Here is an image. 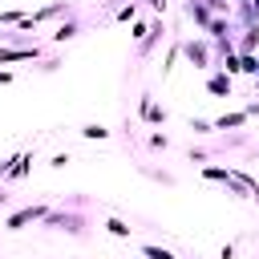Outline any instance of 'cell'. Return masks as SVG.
I'll return each mask as SVG.
<instances>
[{"label": "cell", "mask_w": 259, "mask_h": 259, "mask_svg": "<svg viewBox=\"0 0 259 259\" xmlns=\"http://www.w3.org/2000/svg\"><path fill=\"white\" fill-rule=\"evenodd\" d=\"M178 49H182V57L194 65V69H214V53H210V40L206 36H186V40H178Z\"/></svg>", "instance_id": "obj_1"}, {"label": "cell", "mask_w": 259, "mask_h": 259, "mask_svg": "<svg viewBox=\"0 0 259 259\" xmlns=\"http://www.w3.org/2000/svg\"><path fill=\"white\" fill-rule=\"evenodd\" d=\"M49 210H53L49 202H28V206H20V210H12V214L4 219V231H24L28 223H40Z\"/></svg>", "instance_id": "obj_2"}, {"label": "cell", "mask_w": 259, "mask_h": 259, "mask_svg": "<svg viewBox=\"0 0 259 259\" xmlns=\"http://www.w3.org/2000/svg\"><path fill=\"white\" fill-rule=\"evenodd\" d=\"M40 223L53 227V231H65V235H85V219H81V214H69L65 206H61V210H49Z\"/></svg>", "instance_id": "obj_3"}, {"label": "cell", "mask_w": 259, "mask_h": 259, "mask_svg": "<svg viewBox=\"0 0 259 259\" xmlns=\"http://www.w3.org/2000/svg\"><path fill=\"white\" fill-rule=\"evenodd\" d=\"M28 170H32V150H20L8 162H0V178L4 182H20V178H28Z\"/></svg>", "instance_id": "obj_4"}, {"label": "cell", "mask_w": 259, "mask_h": 259, "mask_svg": "<svg viewBox=\"0 0 259 259\" xmlns=\"http://www.w3.org/2000/svg\"><path fill=\"white\" fill-rule=\"evenodd\" d=\"M40 57V45H12L4 49L0 45V65H16V61H36Z\"/></svg>", "instance_id": "obj_5"}, {"label": "cell", "mask_w": 259, "mask_h": 259, "mask_svg": "<svg viewBox=\"0 0 259 259\" xmlns=\"http://www.w3.org/2000/svg\"><path fill=\"white\" fill-rule=\"evenodd\" d=\"M85 32V20H77V16H65L57 28H53V45H65V40H77Z\"/></svg>", "instance_id": "obj_6"}, {"label": "cell", "mask_w": 259, "mask_h": 259, "mask_svg": "<svg viewBox=\"0 0 259 259\" xmlns=\"http://www.w3.org/2000/svg\"><path fill=\"white\" fill-rule=\"evenodd\" d=\"M162 36H166V24H162V16H158V20H150V36H146V40L138 45V57L146 61V57H150V53H154V49L162 45Z\"/></svg>", "instance_id": "obj_7"}, {"label": "cell", "mask_w": 259, "mask_h": 259, "mask_svg": "<svg viewBox=\"0 0 259 259\" xmlns=\"http://www.w3.org/2000/svg\"><path fill=\"white\" fill-rule=\"evenodd\" d=\"M182 12H186V20H194V24H198V32H202V28L210 24V16H214V12L206 8V0H186V4H182Z\"/></svg>", "instance_id": "obj_8"}, {"label": "cell", "mask_w": 259, "mask_h": 259, "mask_svg": "<svg viewBox=\"0 0 259 259\" xmlns=\"http://www.w3.org/2000/svg\"><path fill=\"white\" fill-rule=\"evenodd\" d=\"M235 53H243V57L259 53V24H251V28H239V36H235Z\"/></svg>", "instance_id": "obj_9"}, {"label": "cell", "mask_w": 259, "mask_h": 259, "mask_svg": "<svg viewBox=\"0 0 259 259\" xmlns=\"http://www.w3.org/2000/svg\"><path fill=\"white\" fill-rule=\"evenodd\" d=\"M231 77L223 73V69H210V77H206V93H214V97H231Z\"/></svg>", "instance_id": "obj_10"}, {"label": "cell", "mask_w": 259, "mask_h": 259, "mask_svg": "<svg viewBox=\"0 0 259 259\" xmlns=\"http://www.w3.org/2000/svg\"><path fill=\"white\" fill-rule=\"evenodd\" d=\"M142 121H150V125H166V109H162L150 93L142 97Z\"/></svg>", "instance_id": "obj_11"}, {"label": "cell", "mask_w": 259, "mask_h": 259, "mask_svg": "<svg viewBox=\"0 0 259 259\" xmlns=\"http://www.w3.org/2000/svg\"><path fill=\"white\" fill-rule=\"evenodd\" d=\"M247 121H251V117H247L243 109H235V113H219V117H214L210 125H214V130H243Z\"/></svg>", "instance_id": "obj_12"}, {"label": "cell", "mask_w": 259, "mask_h": 259, "mask_svg": "<svg viewBox=\"0 0 259 259\" xmlns=\"http://www.w3.org/2000/svg\"><path fill=\"white\" fill-rule=\"evenodd\" d=\"M138 251H142V255H146V259H178V255H174V251H170V247H158V243H142V247H138Z\"/></svg>", "instance_id": "obj_13"}, {"label": "cell", "mask_w": 259, "mask_h": 259, "mask_svg": "<svg viewBox=\"0 0 259 259\" xmlns=\"http://www.w3.org/2000/svg\"><path fill=\"white\" fill-rule=\"evenodd\" d=\"M202 178H210V182H231V166H202Z\"/></svg>", "instance_id": "obj_14"}, {"label": "cell", "mask_w": 259, "mask_h": 259, "mask_svg": "<svg viewBox=\"0 0 259 259\" xmlns=\"http://www.w3.org/2000/svg\"><path fill=\"white\" fill-rule=\"evenodd\" d=\"M105 231H109V235H113V239H130V231H134V227H130V223H121V219H113V214H109V219H105Z\"/></svg>", "instance_id": "obj_15"}, {"label": "cell", "mask_w": 259, "mask_h": 259, "mask_svg": "<svg viewBox=\"0 0 259 259\" xmlns=\"http://www.w3.org/2000/svg\"><path fill=\"white\" fill-rule=\"evenodd\" d=\"M81 138H89V142H105V138H109V130H105V125H97V121H89V125H81Z\"/></svg>", "instance_id": "obj_16"}, {"label": "cell", "mask_w": 259, "mask_h": 259, "mask_svg": "<svg viewBox=\"0 0 259 259\" xmlns=\"http://www.w3.org/2000/svg\"><path fill=\"white\" fill-rule=\"evenodd\" d=\"M178 57H182V49H178V40H174V45L166 49V57H162V77H170V69H174V61H178Z\"/></svg>", "instance_id": "obj_17"}, {"label": "cell", "mask_w": 259, "mask_h": 259, "mask_svg": "<svg viewBox=\"0 0 259 259\" xmlns=\"http://www.w3.org/2000/svg\"><path fill=\"white\" fill-rule=\"evenodd\" d=\"M186 130H190V134H198V138H202V134H214V125H210L206 117H190V121H186Z\"/></svg>", "instance_id": "obj_18"}, {"label": "cell", "mask_w": 259, "mask_h": 259, "mask_svg": "<svg viewBox=\"0 0 259 259\" xmlns=\"http://www.w3.org/2000/svg\"><path fill=\"white\" fill-rule=\"evenodd\" d=\"M134 16H138V4H134V0H130V4H121V8L113 12V20H117V24H125V20H134Z\"/></svg>", "instance_id": "obj_19"}, {"label": "cell", "mask_w": 259, "mask_h": 259, "mask_svg": "<svg viewBox=\"0 0 259 259\" xmlns=\"http://www.w3.org/2000/svg\"><path fill=\"white\" fill-rule=\"evenodd\" d=\"M130 36H134V40L142 45V40L150 36V20H134V28H130Z\"/></svg>", "instance_id": "obj_20"}, {"label": "cell", "mask_w": 259, "mask_h": 259, "mask_svg": "<svg viewBox=\"0 0 259 259\" xmlns=\"http://www.w3.org/2000/svg\"><path fill=\"white\" fill-rule=\"evenodd\" d=\"M166 146H170L166 134H150V150H166Z\"/></svg>", "instance_id": "obj_21"}, {"label": "cell", "mask_w": 259, "mask_h": 259, "mask_svg": "<svg viewBox=\"0 0 259 259\" xmlns=\"http://www.w3.org/2000/svg\"><path fill=\"white\" fill-rule=\"evenodd\" d=\"M69 162H73L69 154H53V158H49V166H53V170H61V166H69Z\"/></svg>", "instance_id": "obj_22"}, {"label": "cell", "mask_w": 259, "mask_h": 259, "mask_svg": "<svg viewBox=\"0 0 259 259\" xmlns=\"http://www.w3.org/2000/svg\"><path fill=\"white\" fill-rule=\"evenodd\" d=\"M219 259H235V247H231V243H223V247H219Z\"/></svg>", "instance_id": "obj_23"}, {"label": "cell", "mask_w": 259, "mask_h": 259, "mask_svg": "<svg viewBox=\"0 0 259 259\" xmlns=\"http://www.w3.org/2000/svg\"><path fill=\"white\" fill-rule=\"evenodd\" d=\"M243 113H247V117H259V101H247V105H243Z\"/></svg>", "instance_id": "obj_24"}, {"label": "cell", "mask_w": 259, "mask_h": 259, "mask_svg": "<svg viewBox=\"0 0 259 259\" xmlns=\"http://www.w3.org/2000/svg\"><path fill=\"white\" fill-rule=\"evenodd\" d=\"M146 4H150V8H154V12H158V16H162V12H166V4H170V0H146Z\"/></svg>", "instance_id": "obj_25"}, {"label": "cell", "mask_w": 259, "mask_h": 259, "mask_svg": "<svg viewBox=\"0 0 259 259\" xmlns=\"http://www.w3.org/2000/svg\"><path fill=\"white\" fill-rule=\"evenodd\" d=\"M8 81H12V73H8V69H0V85H8Z\"/></svg>", "instance_id": "obj_26"}, {"label": "cell", "mask_w": 259, "mask_h": 259, "mask_svg": "<svg viewBox=\"0 0 259 259\" xmlns=\"http://www.w3.org/2000/svg\"><path fill=\"white\" fill-rule=\"evenodd\" d=\"M251 16H255V20H259V0H251Z\"/></svg>", "instance_id": "obj_27"}, {"label": "cell", "mask_w": 259, "mask_h": 259, "mask_svg": "<svg viewBox=\"0 0 259 259\" xmlns=\"http://www.w3.org/2000/svg\"><path fill=\"white\" fill-rule=\"evenodd\" d=\"M8 198H12V194H4V190H0V206H8Z\"/></svg>", "instance_id": "obj_28"}, {"label": "cell", "mask_w": 259, "mask_h": 259, "mask_svg": "<svg viewBox=\"0 0 259 259\" xmlns=\"http://www.w3.org/2000/svg\"><path fill=\"white\" fill-rule=\"evenodd\" d=\"M255 85H259V73H255Z\"/></svg>", "instance_id": "obj_29"}]
</instances>
